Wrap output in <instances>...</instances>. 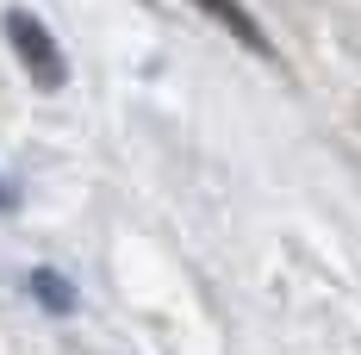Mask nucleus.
Listing matches in <instances>:
<instances>
[{
  "label": "nucleus",
  "mask_w": 361,
  "mask_h": 355,
  "mask_svg": "<svg viewBox=\"0 0 361 355\" xmlns=\"http://www.w3.org/2000/svg\"><path fill=\"white\" fill-rule=\"evenodd\" d=\"M0 32H6V44H13V56H19V69L32 75L44 94H56L63 81H69V63H63V50H56V37H50V25L37 19V13H25V6H13L6 19H0Z\"/></svg>",
  "instance_id": "obj_1"
},
{
  "label": "nucleus",
  "mask_w": 361,
  "mask_h": 355,
  "mask_svg": "<svg viewBox=\"0 0 361 355\" xmlns=\"http://www.w3.org/2000/svg\"><path fill=\"white\" fill-rule=\"evenodd\" d=\"M193 6H200L212 25H224V32L237 37L243 50H255V56H274V44H268V32H262V19H255L243 0H193Z\"/></svg>",
  "instance_id": "obj_2"
},
{
  "label": "nucleus",
  "mask_w": 361,
  "mask_h": 355,
  "mask_svg": "<svg viewBox=\"0 0 361 355\" xmlns=\"http://www.w3.org/2000/svg\"><path fill=\"white\" fill-rule=\"evenodd\" d=\"M32 293L50 306V312H75V293H69V281H63L56 268H32Z\"/></svg>",
  "instance_id": "obj_3"
}]
</instances>
